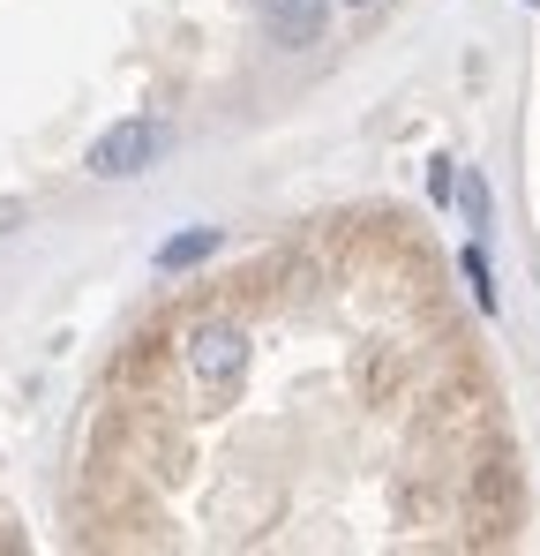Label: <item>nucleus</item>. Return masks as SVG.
Wrapping results in <instances>:
<instances>
[{"mask_svg": "<svg viewBox=\"0 0 540 556\" xmlns=\"http://www.w3.org/2000/svg\"><path fill=\"white\" fill-rule=\"evenodd\" d=\"M218 226H195V233H173L166 249H158V271H188V264H203V256H218Z\"/></svg>", "mask_w": 540, "mask_h": 556, "instance_id": "20e7f679", "label": "nucleus"}, {"mask_svg": "<svg viewBox=\"0 0 540 556\" xmlns=\"http://www.w3.org/2000/svg\"><path fill=\"white\" fill-rule=\"evenodd\" d=\"M458 271H465V286H473V301L496 316L503 301H496V271H488V256H480V241H465V256H458Z\"/></svg>", "mask_w": 540, "mask_h": 556, "instance_id": "39448f33", "label": "nucleus"}, {"mask_svg": "<svg viewBox=\"0 0 540 556\" xmlns=\"http://www.w3.org/2000/svg\"><path fill=\"white\" fill-rule=\"evenodd\" d=\"M428 195H436V203L458 195V166H450V159H428Z\"/></svg>", "mask_w": 540, "mask_h": 556, "instance_id": "0eeeda50", "label": "nucleus"}, {"mask_svg": "<svg viewBox=\"0 0 540 556\" xmlns=\"http://www.w3.org/2000/svg\"><path fill=\"white\" fill-rule=\"evenodd\" d=\"M256 15H263V30L285 53H308L331 30V0H256Z\"/></svg>", "mask_w": 540, "mask_h": 556, "instance_id": "7ed1b4c3", "label": "nucleus"}, {"mask_svg": "<svg viewBox=\"0 0 540 556\" xmlns=\"http://www.w3.org/2000/svg\"><path fill=\"white\" fill-rule=\"evenodd\" d=\"M180 136H173V121H151V113H136V121H113L98 143H90V174L98 181H136V174H151L166 151H173Z\"/></svg>", "mask_w": 540, "mask_h": 556, "instance_id": "f257e3e1", "label": "nucleus"}, {"mask_svg": "<svg viewBox=\"0 0 540 556\" xmlns=\"http://www.w3.org/2000/svg\"><path fill=\"white\" fill-rule=\"evenodd\" d=\"M458 211H465V226H473V233H488L496 203H488V181H480V174H458Z\"/></svg>", "mask_w": 540, "mask_h": 556, "instance_id": "423d86ee", "label": "nucleus"}, {"mask_svg": "<svg viewBox=\"0 0 540 556\" xmlns=\"http://www.w3.org/2000/svg\"><path fill=\"white\" fill-rule=\"evenodd\" d=\"M180 354H188V376L203 383V399H233L248 376V331L241 324H195Z\"/></svg>", "mask_w": 540, "mask_h": 556, "instance_id": "f03ea898", "label": "nucleus"}, {"mask_svg": "<svg viewBox=\"0 0 540 556\" xmlns=\"http://www.w3.org/2000/svg\"><path fill=\"white\" fill-rule=\"evenodd\" d=\"M353 8H375V0H353Z\"/></svg>", "mask_w": 540, "mask_h": 556, "instance_id": "6e6552de", "label": "nucleus"}]
</instances>
